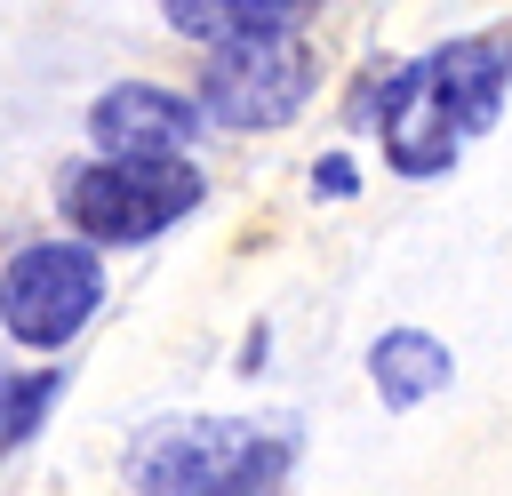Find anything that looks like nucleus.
I'll list each match as a JSON object with an SVG mask.
<instances>
[{
  "label": "nucleus",
  "mask_w": 512,
  "mask_h": 496,
  "mask_svg": "<svg viewBox=\"0 0 512 496\" xmlns=\"http://www.w3.org/2000/svg\"><path fill=\"white\" fill-rule=\"evenodd\" d=\"M88 136L104 144V160H184V144L200 136V104L152 80H120L88 104Z\"/></svg>",
  "instance_id": "obj_6"
},
{
  "label": "nucleus",
  "mask_w": 512,
  "mask_h": 496,
  "mask_svg": "<svg viewBox=\"0 0 512 496\" xmlns=\"http://www.w3.org/2000/svg\"><path fill=\"white\" fill-rule=\"evenodd\" d=\"M288 472V440L232 424V416H184L152 424L128 448V488L136 496H272Z\"/></svg>",
  "instance_id": "obj_2"
},
{
  "label": "nucleus",
  "mask_w": 512,
  "mask_h": 496,
  "mask_svg": "<svg viewBox=\"0 0 512 496\" xmlns=\"http://www.w3.org/2000/svg\"><path fill=\"white\" fill-rule=\"evenodd\" d=\"M312 96V48L296 32L272 40H224L200 72V112L224 128H280Z\"/></svg>",
  "instance_id": "obj_5"
},
{
  "label": "nucleus",
  "mask_w": 512,
  "mask_h": 496,
  "mask_svg": "<svg viewBox=\"0 0 512 496\" xmlns=\"http://www.w3.org/2000/svg\"><path fill=\"white\" fill-rule=\"evenodd\" d=\"M504 112V40H448L416 56L400 80H384V160L400 176H440L464 136H480Z\"/></svg>",
  "instance_id": "obj_1"
},
{
  "label": "nucleus",
  "mask_w": 512,
  "mask_h": 496,
  "mask_svg": "<svg viewBox=\"0 0 512 496\" xmlns=\"http://www.w3.org/2000/svg\"><path fill=\"white\" fill-rule=\"evenodd\" d=\"M312 184H320V192H328V200H344V192H352V160H344V152H328V160H320V176H312Z\"/></svg>",
  "instance_id": "obj_10"
},
{
  "label": "nucleus",
  "mask_w": 512,
  "mask_h": 496,
  "mask_svg": "<svg viewBox=\"0 0 512 496\" xmlns=\"http://www.w3.org/2000/svg\"><path fill=\"white\" fill-rule=\"evenodd\" d=\"M96 296H104V264L80 240H32L0 272V320L32 352H56L64 336H80L88 312H96Z\"/></svg>",
  "instance_id": "obj_4"
},
{
  "label": "nucleus",
  "mask_w": 512,
  "mask_h": 496,
  "mask_svg": "<svg viewBox=\"0 0 512 496\" xmlns=\"http://www.w3.org/2000/svg\"><path fill=\"white\" fill-rule=\"evenodd\" d=\"M200 208V168L192 160H88L64 176V216L88 240H152L176 216Z\"/></svg>",
  "instance_id": "obj_3"
},
{
  "label": "nucleus",
  "mask_w": 512,
  "mask_h": 496,
  "mask_svg": "<svg viewBox=\"0 0 512 496\" xmlns=\"http://www.w3.org/2000/svg\"><path fill=\"white\" fill-rule=\"evenodd\" d=\"M160 16L184 32V40H272V32H296L312 16V0H160Z\"/></svg>",
  "instance_id": "obj_7"
},
{
  "label": "nucleus",
  "mask_w": 512,
  "mask_h": 496,
  "mask_svg": "<svg viewBox=\"0 0 512 496\" xmlns=\"http://www.w3.org/2000/svg\"><path fill=\"white\" fill-rule=\"evenodd\" d=\"M48 408H56V376H48V368H32V376H0V456L24 448V440L40 432Z\"/></svg>",
  "instance_id": "obj_9"
},
{
  "label": "nucleus",
  "mask_w": 512,
  "mask_h": 496,
  "mask_svg": "<svg viewBox=\"0 0 512 496\" xmlns=\"http://www.w3.org/2000/svg\"><path fill=\"white\" fill-rule=\"evenodd\" d=\"M368 376H376L384 408H416V400H432V392L448 384V344L424 336V328H392V336H376Z\"/></svg>",
  "instance_id": "obj_8"
}]
</instances>
